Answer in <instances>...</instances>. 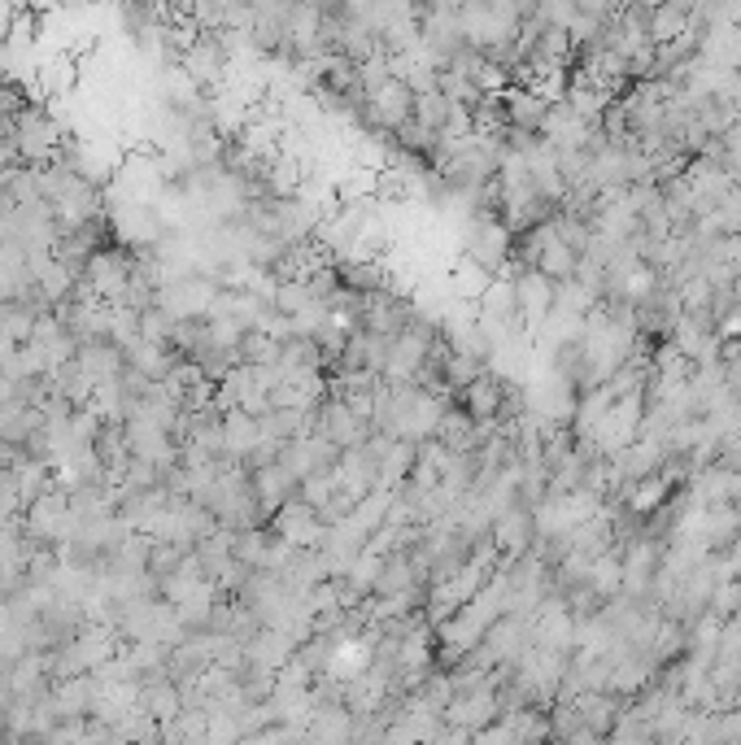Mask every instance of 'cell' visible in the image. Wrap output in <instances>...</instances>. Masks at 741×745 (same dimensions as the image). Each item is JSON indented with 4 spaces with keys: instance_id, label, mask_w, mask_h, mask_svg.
Segmentation results:
<instances>
[{
    "instance_id": "6da1fadb",
    "label": "cell",
    "mask_w": 741,
    "mask_h": 745,
    "mask_svg": "<svg viewBox=\"0 0 741 745\" xmlns=\"http://www.w3.org/2000/svg\"><path fill=\"white\" fill-rule=\"evenodd\" d=\"M502 384L497 380H489V375H480V380H471L467 384V406H471V419H497V410H502Z\"/></svg>"
}]
</instances>
